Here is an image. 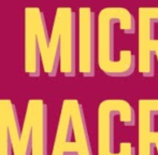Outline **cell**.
Here are the masks:
<instances>
[{
	"mask_svg": "<svg viewBox=\"0 0 158 155\" xmlns=\"http://www.w3.org/2000/svg\"><path fill=\"white\" fill-rule=\"evenodd\" d=\"M135 112L137 155H158V99H140Z\"/></svg>",
	"mask_w": 158,
	"mask_h": 155,
	"instance_id": "ba28073f",
	"label": "cell"
},
{
	"mask_svg": "<svg viewBox=\"0 0 158 155\" xmlns=\"http://www.w3.org/2000/svg\"><path fill=\"white\" fill-rule=\"evenodd\" d=\"M26 113L31 122V152L30 155L48 154V107L42 99H30Z\"/></svg>",
	"mask_w": 158,
	"mask_h": 155,
	"instance_id": "9c48e42d",
	"label": "cell"
},
{
	"mask_svg": "<svg viewBox=\"0 0 158 155\" xmlns=\"http://www.w3.org/2000/svg\"><path fill=\"white\" fill-rule=\"evenodd\" d=\"M77 63L80 73L93 78L96 73V14L88 6L79 9Z\"/></svg>",
	"mask_w": 158,
	"mask_h": 155,
	"instance_id": "52a82bcc",
	"label": "cell"
},
{
	"mask_svg": "<svg viewBox=\"0 0 158 155\" xmlns=\"http://www.w3.org/2000/svg\"><path fill=\"white\" fill-rule=\"evenodd\" d=\"M137 21V69L153 78L158 65V6H141Z\"/></svg>",
	"mask_w": 158,
	"mask_h": 155,
	"instance_id": "5b68a950",
	"label": "cell"
},
{
	"mask_svg": "<svg viewBox=\"0 0 158 155\" xmlns=\"http://www.w3.org/2000/svg\"><path fill=\"white\" fill-rule=\"evenodd\" d=\"M31 122L25 112L19 126L16 108L10 99H0V155H30Z\"/></svg>",
	"mask_w": 158,
	"mask_h": 155,
	"instance_id": "277c9868",
	"label": "cell"
},
{
	"mask_svg": "<svg viewBox=\"0 0 158 155\" xmlns=\"http://www.w3.org/2000/svg\"><path fill=\"white\" fill-rule=\"evenodd\" d=\"M137 112L124 99H106L97 111V155H137Z\"/></svg>",
	"mask_w": 158,
	"mask_h": 155,
	"instance_id": "7a4b0ae2",
	"label": "cell"
},
{
	"mask_svg": "<svg viewBox=\"0 0 158 155\" xmlns=\"http://www.w3.org/2000/svg\"><path fill=\"white\" fill-rule=\"evenodd\" d=\"M96 63L111 78H127L137 68V21L122 6L102 9L96 17Z\"/></svg>",
	"mask_w": 158,
	"mask_h": 155,
	"instance_id": "6da1fadb",
	"label": "cell"
},
{
	"mask_svg": "<svg viewBox=\"0 0 158 155\" xmlns=\"http://www.w3.org/2000/svg\"><path fill=\"white\" fill-rule=\"evenodd\" d=\"M54 24L59 35V66L64 77L77 74V14L69 6L56 10Z\"/></svg>",
	"mask_w": 158,
	"mask_h": 155,
	"instance_id": "8992f818",
	"label": "cell"
},
{
	"mask_svg": "<svg viewBox=\"0 0 158 155\" xmlns=\"http://www.w3.org/2000/svg\"><path fill=\"white\" fill-rule=\"evenodd\" d=\"M51 155H94L82 105L64 99Z\"/></svg>",
	"mask_w": 158,
	"mask_h": 155,
	"instance_id": "3957f363",
	"label": "cell"
},
{
	"mask_svg": "<svg viewBox=\"0 0 158 155\" xmlns=\"http://www.w3.org/2000/svg\"><path fill=\"white\" fill-rule=\"evenodd\" d=\"M40 58L38 41L33 29L32 17L30 14L29 6L24 11V70L30 77H40Z\"/></svg>",
	"mask_w": 158,
	"mask_h": 155,
	"instance_id": "30bf717a",
	"label": "cell"
}]
</instances>
